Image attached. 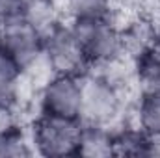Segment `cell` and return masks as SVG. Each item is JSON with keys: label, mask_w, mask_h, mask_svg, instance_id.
<instances>
[{"label": "cell", "mask_w": 160, "mask_h": 158, "mask_svg": "<svg viewBox=\"0 0 160 158\" xmlns=\"http://www.w3.org/2000/svg\"><path fill=\"white\" fill-rule=\"evenodd\" d=\"M80 121L84 125L110 126L119 117L123 97L119 87L102 75L84 73L80 77Z\"/></svg>", "instance_id": "1"}, {"label": "cell", "mask_w": 160, "mask_h": 158, "mask_svg": "<svg viewBox=\"0 0 160 158\" xmlns=\"http://www.w3.org/2000/svg\"><path fill=\"white\" fill-rule=\"evenodd\" d=\"M71 28L84 48V54L89 65L91 63H97V65L112 63L119 58L125 48L123 34L110 22L108 17L78 19V21H73Z\"/></svg>", "instance_id": "2"}, {"label": "cell", "mask_w": 160, "mask_h": 158, "mask_svg": "<svg viewBox=\"0 0 160 158\" xmlns=\"http://www.w3.org/2000/svg\"><path fill=\"white\" fill-rule=\"evenodd\" d=\"M43 58L54 75L82 77L89 65L73 28L60 22L43 37Z\"/></svg>", "instance_id": "3"}, {"label": "cell", "mask_w": 160, "mask_h": 158, "mask_svg": "<svg viewBox=\"0 0 160 158\" xmlns=\"http://www.w3.org/2000/svg\"><path fill=\"white\" fill-rule=\"evenodd\" d=\"M82 121L52 114H41L34 125V143L45 156H67L78 153Z\"/></svg>", "instance_id": "4"}, {"label": "cell", "mask_w": 160, "mask_h": 158, "mask_svg": "<svg viewBox=\"0 0 160 158\" xmlns=\"http://www.w3.org/2000/svg\"><path fill=\"white\" fill-rule=\"evenodd\" d=\"M43 32L24 17H17L0 26L2 48L22 67L28 69L43 58Z\"/></svg>", "instance_id": "5"}, {"label": "cell", "mask_w": 160, "mask_h": 158, "mask_svg": "<svg viewBox=\"0 0 160 158\" xmlns=\"http://www.w3.org/2000/svg\"><path fill=\"white\" fill-rule=\"evenodd\" d=\"M80 77L54 75L41 93V108L45 114L80 119Z\"/></svg>", "instance_id": "6"}, {"label": "cell", "mask_w": 160, "mask_h": 158, "mask_svg": "<svg viewBox=\"0 0 160 158\" xmlns=\"http://www.w3.org/2000/svg\"><path fill=\"white\" fill-rule=\"evenodd\" d=\"M80 156H114L116 155V134L110 132L106 126H95V125H84L80 132L78 153Z\"/></svg>", "instance_id": "7"}, {"label": "cell", "mask_w": 160, "mask_h": 158, "mask_svg": "<svg viewBox=\"0 0 160 158\" xmlns=\"http://www.w3.org/2000/svg\"><path fill=\"white\" fill-rule=\"evenodd\" d=\"M138 123L142 132L160 140V91H143L138 106Z\"/></svg>", "instance_id": "8"}, {"label": "cell", "mask_w": 160, "mask_h": 158, "mask_svg": "<svg viewBox=\"0 0 160 158\" xmlns=\"http://www.w3.org/2000/svg\"><path fill=\"white\" fill-rule=\"evenodd\" d=\"M22 71L24 69L0 45V102L2 104H11L13 102Z\"/></svg>", "instance_id": "9"}, {"label": "cell", "mask_w": 160, "mask_h": 158, "mask_svg": "<svg viewBox=\"0 0 160 158\" xmlns=\"http://www.w3.org/2000/svg\"><path fill=\"white\" fill-rule=\"evenodd\" d=\"M22 17L38 30H41L43 36L58 24V11L54 0H24Z\"/></svg>", "instance_id": "10"}, {"label": "cell", "mask_w": 160, "mask_h": 158, "mask_svg": "<svg viewBox=\"0 0 160 158\" xmlns=\"http://www.w3.org/2000/svg\"><path fill=\"white\" fill-rule=\"evenodd\" d=\"M138 78L145 91H160V48H147L140 54Z\"/></svg>", "instance_id": "11"}, {"label": "cell", "mask_w": 160, "mask_h": 158, "mask_svg": "<svg viewBox=\"0 0 160 158\" xmlns=\"http://www.w3.org/2000/svg\"><path fill=\"white\" fill-rule=\"evenodd\" d=\"M67 11L73 21L104 19L110 15V0H67Z\"/></svg>", "instance_id": "12"}, {"label": "cell", "mask_w": 160, "mask_h": 158, "mask_svg": "<svg viewBox=\"0 0 160 158\" xmlns=\"http://www.w3.org/2000/svg\"><path fill=\"white\" fill-rule=\"evenodd\" d=\"M32 151L21 134V130L15 126L4 134H0V158H17V156H28Z\"/></svg>", "instance_id": "13"}, {"label": "cell", "mask_w": 160, "mask_h": 158, "mask_svg": "<svg viewBox=\"0 0 160 158\" xmlns=\"http://www.w3.org/2000/svg\"><path fill=\"white\" fill-rule=\"evenodd\" d=\"M22 7H24V0H0V26L22 17Z\"/></svg>", "instance_id": "14"}, {"label": "cell", "mask_w": 160, "mask_h": 158, "mask_svg": "<svg viewBox=\"0 0 160 158\" xmlns=\"http://www.w3.org/2000/svg\"><path fill=\"white\" fill-rule=\"evenodd\" d=\"M15 116L11 112V104H2L0 102V134L15 128Z\"/></svg>", "instance_id": "15"}, {"label": "cell", "mask_w": 160, "mask_h": 158, "mask_svg": "<svg viewBox=\"0 0 160 158\" xmlns=\"http://www.w3.org/2000/svg\"><path fill=\"white\" fill-rule=\"evenodd\" d=\"M155 32H157V36H158V39H160V15H158V19H157V24H155Z\"/></svg>", "instance_id": "16"}, {"label": "cell", "mask_w": 160, "mask_h": 158, "mask_svg": "<svg viewBox=\"0 0 160 158\" xmlns=\"http://www.w3.org/2000/svg\"><path fill=\"white\" fill-rule=\"evenodd\" d=\"M158 2H160V0H158Z\"/></svg>", "instance_id": "17"}]
</instances>
